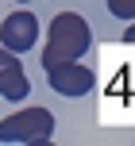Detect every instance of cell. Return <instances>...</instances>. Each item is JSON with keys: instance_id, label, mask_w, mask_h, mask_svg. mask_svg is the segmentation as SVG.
<instances>
[{"instance_id": "6da1fadb", "label": "cell", "mask_w": 135, "mask_h": 146, "mask_svg": "<svg viewBox=\"0 0 135 146\" xmlns=\"http://www.w3.org/2000/svg\"><path fill=\"white\" fill-rule=\"evenodd\" d=\"M93 46V31L89 23L77 12H58L50 19V31H46V46H43V66H54V62H74L81 58Z\"/></svg>"}, {"instance_id": "7a4b0ae2", "label": "cell", "mask_w": 135, "mask_h": 146, "mask_svg": "<svg viewBox=\"0 0 135 146\" xmlns=\"http://www.w3.org/2000/svg\"><path fill=\"white\" fill-rule=\"evenodd\" d=\"M54 135V115L46 108H23L15 115L0 119V142H23V146H43Z\"/></svg>"}, {"instance_id": "3957f363", "label": "cell", "mask_w": 135, "mask_h": 146, "mask_svg": "<svg viewBox=\"0 0 135 146\" xmlns=\"http://www.w3.org/2000/svg\"><path fill=\"white\" fill-rule=\"evenodd\" d=\"M43 69H46L50 88L62 92V96H85V92L93 88V69L81 66V58H74V62H54V66H43Z\"/></svg>"}, {"instance_id": "277c9868", "label": "cell", "mask_w": 135, "mask_h": 146, "mask_svg": "<svg viewBox=\"0 0 135 146\" xmlns=\"http://www.w3.org/2000/svg\"><path fill=\"white\" fill-rule=\"evenodd\" d=\"M0 42L12 54H23L39 42V19L31 12H12L4 23H0Z\"/></svg>"}, {"instance_id": "5b68a950", "label": "cell", "mask_w": 135, "mask_h": 146, "mask_svg": "<svg viewBox=\"0 0 135 146\" xmlns=\"http://www.w3.org/2000/svg\"><path fill=\"white\" fill-rule=\"evenodd\" d=\"M0 96L4 100H27L31 96V81L23 73L19 58H15L8 46H0Z\"/></svg>"}, {"instance_id": "8992f818", "label": "cell", "mask_w": 135, "mask_h": 146, "mask_svg": "<svg viewBox=\"0 0 135 146\" xmlns=\"http://www.w3.org/2000/svg\"><path fill=\"white\" fill-rule=\"evenodd\" d=\"M108 12L116 19H135V0H108Z\"/></svg>"}, {"instance_id": "52a82bcc", "label": "cell", "mask_w": 135, "mask_h": 146, "mask_svg": "<svg viewBox=\"0 0 135 146\" xmlns=\"http://www.w3.org/2000/svg\"><path fill=\"white\" fill-rule=\"evenodd\" d=\"M124 38H128V42L135 46V23H131V27H128V31H124Z\"/></svg>"}]
</instances>
